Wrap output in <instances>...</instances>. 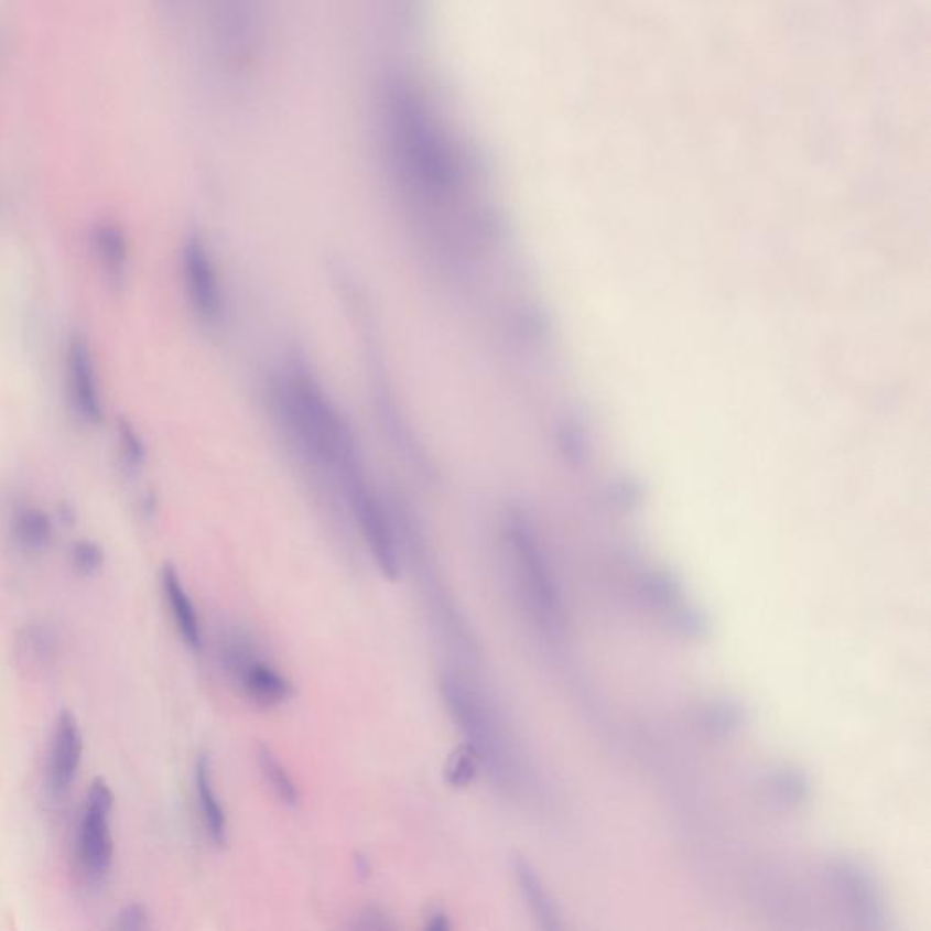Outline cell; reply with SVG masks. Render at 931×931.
Wrapping results in <instances>:
<instances>
[{"label": "cell", "instance_id": "obj_1", "mask_svg": "<svg viewBox=\"0 0 931 931\" xmlns=\"http://www.w3.org/2000/svg\"><path fill=\"white\" fill-rule=\"evenodd\" d=\"M371 125L386 175L413 208L433 217H489L477 197L483 164L474 144L413 69L388 66L379 75Z\"/></svg>", "mask_w": 931, "mask_h": 931}, {"label": "cell", "instance_id": "obj_2", "mask_svg": "<svg viewBox=\"0 0 931 931\" xmlns=\"http://www.w3.org/2000/svg\"><path fill=\"white\" fill-rule=\"evenodd\" d=\"M270 402L302 457L328 474L338 489L366 474L348 421L312 374L288 366L271 380Z\"/></svg>", "mask_w": 931, "mask_h": 931}, {"label": "cell", "instance_id": "obj_3", "mask_svg": "<svg viewBox=\"0 0 931 931\" xmlns=\"http://www.w3.org/2000/svg\"><path fill=\"white\" fill-rule=\"evenodd\" d=\"M441 692L450 715L463 729L464 743L477 751L480 765L497 784L510 788L516 782L517 757L494 706L468 679L453 671L441 676Z\"/></svg>", "mask_w": 931, "mask_h": 931}, {"label": "cell", "instance_id": "obj_4", "mask_svg": "<svg viewBox=\"0 0 931 931\" xmlns=\"http://www.w3.org/2000/svg\"><path fill=\"white\" fill-rule=\"evenodd\" d=\"M502 541L517 588L531 617L546 630H559L564 625L561 589L530 519L521 511H513L505 521Z\"/></svg>", "mask_w": 931, "mask_h": 931}, {"label": "cell", "instance_id": "obj_5", "mask_svg": "<svg viewBox=\"0 0 931 931\" xmlns=\"http://www.w3.org/2000/svg\"><path fill=\"white\" fill-rule=\"evenodd\" d=\"M209 46L226 74L251 72L261 58L268 30V0H198Z\"/></svg>", "mask_w": 931, "mask_h": 931}, {"label": "cell", "instance_id": "obj_6", "mask_svg": "<svg viewBox=\"0 0 931 931\" xmlns=\"http://www.w3.org/2000/svg\"><path fill=\"white\" fill-rule=\"evenodd\" d=\"M349 513L359 526L360 535L370 550L375 564L382 575L397 578L401 570V552L397 542L396 524L386 510L385 500L370 483L368 474L349 480L340 488Z\"/></svg>", "mask_w": 931, "mask_h": 931}, {"label": "cell", "instance_id": "obj_7", "mask_svg": "<svg viewBox=\"0 0 931 931\" xmlns=\"http://www.w3.org/2000/svg\"><path fill=\"white\" fill-rule=\"evenodd\" d=\"M113 804L110 784L102 777H97L89 786L77 833L78 866L89 885L99 886L111 872L115 849L111 837Z\"/></svg>", "mask_w": 931, "mask_h": 931}, {"label": "cell", "instance_id": "obj_8", "mask_svg": "<svg viewBox=\"0 0 931 931\" xmlns=\"http://www.w3.org/2000/svg\"><path fill=\"white\" fill-rule=\"evenodd\" d=\"M827 883L844 910L864 930H886L885 894L874 872L857 858L838 857L827 864Z\"/></svg>", "mask_w": 931, "mask_h": 931}, {"label": "cell", "instance_id": "obj_9", "mask_svg": "<svg viewBox=\"0 0 931 931\" xmlns=\"http://www.w3.org/2000/svg\"><path fill=\"white\" fill-rule=\"evenodd\" d=\"M224 668L251 703L275 708L293 697V684L270 662L257 656L256 648L242 635H229L223 642Z\"/></svg>", "mask_w": 931, "mask_h": 931}, {"label": "cell", "instance_id": "obj_10", "mask_svg": "<svg viewBox=\"0 0 931 931\" xmlns=\"http://www.w3.org/2000/svg\"><path fill=\"white\" fill-rule=\"evenodd\" d=\"M181 270L184 292L193 313L203 323H217L224 312L223 284L214 257L201 235H190L184 242Z\"/></svg>", "mask_w": 931, "mask_h": 931}, {"label": "cell", "instance_id": "obj_11", "mask_svg": "<svg viewBox=\"0 0 931 931\" xmlns=\"http://www.w3.org/2000/svg\"><path fill=\"white\" fill-rule=\"evenodd\" d=\"M69 401L80 421L89 426H99L105 419V407L100 399L99 380L95 374L94 357L80 335H74L66 354Z\"/></svg>", "mask_w": 931, "mask_h": 931}, {"label": "cell", "instance_id": "obj_12", "mask_svg": "<svg viewBox=\"0 0 931 931\" xmlns=\"http://www.w3.org/2000/svg\"><path fill=\"white\" fill-rule=\"evenodd\" d=\"M84 740L74 712L58 713L47 760V788L52 795L68 793L83 762Z\"/></svg>", "mask_w": 931, "mask_h": 931}, {"label": "cell", "instance_id": "obj_13", "mask_svg": "<svg viewBox=\"0 0 931 931\" xmlns=\"http://www.w3.org/2000/svg\"><path fill=\"white\" fill-rule=\"evenodd\" d=\"M162 592L166 597L167 608L172 614L173 623L177 626L178 635L184 645L193 651H201L203 648V626L198 619L197 608L192 597L187 595L183 581L173 564H164L161 573Z\"/></svg>", "mask_w": 931, "mask_h": 931}, {"label": "cell", "instance_id": "obj_14", "mask_svg": "<svg viewBox=\"0 0 931 931\" xmlns=\"http://www.w3.org/2000/svg\"><path fill=\"white\" fill-rule=\"evenodd\" d=\"M511 868H513V877H516L522 899L537 924L542 930H559L561 917H559L557 906L548 894L541 875L537 874L535 868L524 857H513Z\"/></svg>", "mask_w": 931, "mask_h": 931}, {"label": "cell", "instance_id": "obj_15", "mask_svg": "<svg viewBox=\"0 0 931 931\" xmlns=\"http://www.w3.org/2000/svg\"><path fill=\"white\" fill-rule=\"evenodd\" d=\"M195 791H197L198 810H201V818H203L209 841L217 846H224L228 841V819L215 790L214 768L208 755H201L195 765Z\"/></svg>", "mask_w": 931, "mask_h": 931}, {"label": "cell", "instance_id": "obj_16", "mask_svg": "<svg viewBox=\"0 0 931 931\" xmlns=\"http://www.w3.org/2000/svg\"><path fill=\"white\" fill-rule=\"evenodd\" d=\"M749 710L740 699L715 697L697 712L699 728L712 739H732L748 724Z\"/></svg>", "mask_w": 931, "mask_h": 931}, {"label": "cell", "instance_id": "obj_17", "mask_svg": "<svg viewBox=\"0 0 931 931\" xmlns=\"http://www.w3.org/2000/svg\"><path fill=\"white\" fill-rule=\"evenodd\" d=\"M765 790L777 806L799 810L812 799V779L797 766L781 765L771 768L765 779Z\"/></svg>", "mask_w": 931, "mask_h": 931}, {"label": "cell", "instance_id": "obj_18", "mask_svg": "<svg viewBox=\"0 0 931 931\" xmlns=\"http://www.w3.org/2000/svg\"><path fill=\"white\" fill-rule=\"evenodd\" d=\"M95 257L106 277L113 284L125 281L128 261H130V245L122 228L117 224L102 223L91 234Z\"/></svg>", "mask_w": 931, "mask_h": 931}, {"label": "cell", "instance_id": "obj_19", "mask_svg": "<svg viewBox=\"0 0 931 931\" xmlns=\"http://www.w3.org/2000/svg\"><path fill=\"white\" fill-rule=\"evenodd\" d=\"M11 533L21 550L39 553L52 544L53 522L46 511L39 508H21L13 517Z\"/></svg>", "mask_w": 931, "mask_h": 931}, {"label": "cell", "instance_id": "obj_20", "mask_svg": "<svg viewBox=\"0 0 931 931\" xmlns=\"http://www.w3.org/2000/svg\"><path fill=\"white\" fill-rule=\"evenodd\" d=\"M379 13L393 37L410 42L419 33L426 11V0H377Z\"/></svg>", "mask_w": 931, "mask_h": 931}, {"label": "cell", "instance_id": "obj_21", "mask_svg": "<svg viewBox=\"0 0 931 931\" xmlns=\"http://www.w3.org/2000/svg\"><path fill=\"white\" fill-rule=\"evenodd\" d=\"M639 592L646 604H650L651 608L662 609L664 614L679 606L684 595L679 575L664 567L646 572L639 578Z\"/></svg>", "mask_w": 931, "mask_h": 931}, {"label": "cell", "instance_id": "obj_22", "mask_svg": "<svg viewBox=\"0 0 931 931\" xmlns=\"http://www.w3.org/2000/svg\"><path fill=\"white\" fill-rule=\"evenodd\" d=\"M257 765L261 770L262 779L270 786L273 795L288 808H295L301 801L297 784L293 781L286 766L282 765L275 751L270 746L261 745L257 748Z\"/></svg>", "mask_w": 931, "mask_h": 931}, {"label": "cell", "instance_id": "obj_23", "mask_svg": "<svg viewBox=\"0 0 931 931\" xmlns=\"http://www.w3.org/2000/svg\"><path fill=\"white\" fill-rule=\"evenodd\" d=\"M668 626L681 639L704 640L712 634V617L695 604L681 603L668 611Z\"/></svg>", "mask_w": 931, "mask_h": 931}, {"label": "cell", "instance_id": "obj_24", "mask_svg": "<svg viewBox=\"0 0 931 931\" xmlns=\"http://www.w3.org/2000/svg\"><path fill=\"white\" fill-rule=\"evenodd\" d=\"M480 768L483 765L477 751L468 743H463L450 755L444 768V779L452 788H466L477 779Z\"/></svg>", "mask_w": 931, "mask_h": 931}, {"label": "cell", "instance_id": "obj_25", "mask_svg": "<svg viewBox=\"0 0 931 931\" xmlns=\"http://www.w3.org/2000/svg\"><path fill=\"white\" fill-rule=\"evenodd\" d=\"M117 435H119L120 455H122V463L126 464V468H141L147 461V446H144V441L137 433L133 424L126 419H120L119 424H117Z\"/></svg>", "mask_w": 931, "mask_h": 931}, {"label": "cell", "instance_id": "obj_26", "mask_svg": "<svg viewBox=\"0 0 931 931\" xmlns=\"http://www.w3.org/2000/svg\"><path fill=\"white\" fill-rule=\"evenodd\" d=\"M69 559H72V566L78 575L89 577V575L99 572L105 564V552L97 542L84 539V541L75 542L72 546Z\"/></svg>", "mask_w": 931, "mask_h": 931}, {"label": "cell", "instance_id": "obj_27", "mask_svg": "<svg viewBox=\"0 0 931 931\" xmlns=\"http://www.w3.org/2000/svg\"><path fill=\"white\" fill-rule=\"evenodd\" d=\"M117 930L142 931L150 927V916L142 905H128L117 917Z\"/></svg>", "mask_w": 931, "mask_h": 931}, {"label": "cell", "instance_id": "obj_28", "mask_svg": "<svg viewBox=\"0 0 931 931\" xmlns=\"http://www.w3.org/2000/svg\"><path fill=\"white\" fill-rule=\"evenodd\" d=\"M359 928H365V930H388V928H391V924L386 919V913L370 910L362 916V922H360Z\"/></svg>", "mask_w": 931, "mask_h": 931}, {"label": "cell", "instance_id": "obj_29", "mask_svg": "<svg viewBox=\"0 0 931 931\" xmlns=\"http://www.w3.org/2000/svg\"><path fill=\"white\" fill-rule=\"evenodd\" d=\"M424 928L432 931H446L452 928V922H450V917L443 910H432L427 913Z\"/></svg>", "mask_w": 931, "mask_h": 931}]
</instances>
